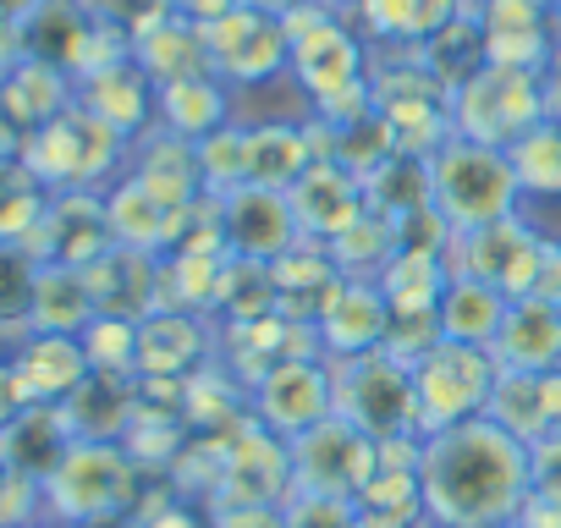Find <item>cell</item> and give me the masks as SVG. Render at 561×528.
I'll return each mask as SVG.
<instances>
[{"label": "cell", "mask_w": 561, "mask_h": 528, "mask_svg": "<svg viewBox=\"0 0 561 528\" xmlns=\"http://www.w3.org/2000/svg\"><path fill=\"white\" fill-rule=\"evenodd\" d=\"M545 12H550V28L561 34V0H545Z\"/></svg>", "instance_id": "47"}, {"label": "cell", "mask_w": 561, "mask_h": 528, "mask_svg": "<svg viewBox=\"0 0 561 528\" xmlns=\"http://www.w3.org/2000/svg\"><path fill=\"white\" fill-rule=\"evenodd\" d=\"M287 198H293V215H298L304 242H325V248H331L336 237H347V231L369 215L364 176H358V171H347V165H342V160H331V154H320Z\"/></svg>", "instance_id": "14"}, {"label": "cell", "mask_w": 561, "mask_h": 528, "mask_svg": "<svg viewBox=\"0 0 561 528\" xmlns=\"http://www.w3.org/2000/svg\"><path fill=\"white\" fill-rule=\"evenodd\" d=\"M78 105V83L50 67V61H34V56H12V67L0 72V116H7L18 133H39L50 127L56 116H67Z\"/></svg>", "instance_id": "21"}, {"label": "cell", "mask_w": 561, "mask_h": 528, "mask_svg": "<svg viewBox=\"0 0 561 528\" xmlns=\"http://www.w3.org/2000/svg\"><path fill=\"white\" fill-rule=\"evenodd\" d=\"M50 187L18 160V165H0V242H28L34 226L45 220Z\"/></svg>", "instance_id": "33"}, {"label": "cell", "mask_w": 561, "mask_h": 528, "mask_svg": "<svg viewBox=\"0 0 561 528\" xmlns=\"http://www.w3.org/2000/svg\"><path fill=\"white\" fill-rule=\"evenodd\" d=\"M12 375L23 386L28 408H61L89 380V353L78 336H23L12 353Z\"/></svg>", "instance_id": "22"}, {"label": "cell", "mask_w": 561, "mask_h": 528, "mask_svg": "<svg viewBox=\"0 0 561 528\" xmlns=\"http://www.w3.org/2000/svg\"><path fill=\"white\" fill-rule=\"evenodd\" d=\"M517 528H561V506L556 501H528L523 517H517Z\"/></svg>", "instance_id": "40"}, {"label": "cell", "mask_w": 561, "mask_h": 528, "mask_svg": "<svg viewBox=\"0 0 561 528\" xmlns=\"http://www.w3.org/2000/svg\"><path fill=\"white\" fill-rule=\"evenodd\" d=\"M248 397H253V424H264L280 440H298L325 418H336V369L331 358H287L270 375H259Z\"/></svg>", "instance_id": "11"}, {"label": "cell", "mask_w": 561, "mask_h": 528, "mask_svg": "<svg viewBox=\"0 0 561 528\" xmlns=\"http://www.w3.org/2000/svg\"><path fill=\"white\" fill-rule=\"evenodd\" d=\"M242 7H253V12H270V18H280V23H287L293 12H304V7H309V0H242Z\"/></svg>", "instance_id": "43"}, {"label": "cell", "mask_w": 561, "mask_h": 528, "mask_svg": "<svg viewBox=\"0 0 561 528\" xmlns=\"http://www.w3.org/2000/svg\"><path fill=\"white\" fill-rule=\"evenodd\" d=\"M545 72H523V67H479L468 83L451 89V133L490 144V149H512L534 122H545Z\"/></svg>", "instance_id": "5"}, {"label": "cell", "mask_w": 561, "mask_h": 528, "mask_svg": "<svg viewBox=\"0 0 561 528\" xmlns=\"http://www.w3.org/2000/svg\"><path fill=\"white\" fill-rule=\"evenodd\" d=\"M550 248L528 220H495V226H479V231H451V248H446V264L457 276H473L495 292H506L512 303L517 298H534L545 287V271H550Z\"/></svg>", "instance_id": "8"}, {"label": "cell", "mask_w": 561, "mask_h": 528, "mask_svg": "<svg viewBox=\"0 0 561 528\" xmlns=\"http://www.w3.org/2000/svg\"><path fill=\"white\" fill-rule=\"evenodd\" d=\"M116 248L105 226V193H50L45 220L28 237V253L39 264H67V271H89V264Z\"/></svg>", "instance_id": "15"}, {"label": "cell", "mask_w": 561, "mask_h": 528, "mask_svg": "<svg viewBox=\"0 0 561 528\" xmlns=\"http://www.w3.org/2000/svg\"><path fill=\"white\" fill-rule=\"evenodd\" d=\"M12 56H18V39H12V34H0V72L12 67Z\"/></svg>", "instance_id": "45"}, {"label": "cell", "mask_w": 561, "mask_h": 528, "mask_svg": "<svg viewBox=\"0 0 561 528\" xmlns=\"http://www.w3.org/2000/svg\"><path fill=\"white\" fill-rule=\"evenodd\" d=\"M293 473L304 495H331V501H358L375 473H380V440L347 424L342 413L325 418L320 429L293 440Z\"/></svg>", "instance_id": "10"}, {"label": "cell", "mask_w": 561, "mask_h": 528, "mask_svg": "<svg viewBox=\"0 0 561 528\" xmlns=\"http://www.w3.org/2000/svg\"><path fill=\"white\" fill-rule=\"evenodd\" d=\"M484 418H495L506 435H517L523 446L528 440H539V435H550V413H545V386H539V375H517V369H501V380H495V397H490V413Z\"/></svg>", "instance_id": "32"}, {"label": "cell", "mask_w": 561, "mask_h": 528, "mask_svg": "<svg viewBox=\"0 0 561 528\" xmlns=\"http://www.w3.org/2000/svg\"><path fill=\"white\" fill-rule=\"evenodd\" d=\"M23 149H28V133H18L7 116H0V165H18Z\"/></svg>", "instance_id": "41"}, {"label": "cell", "mask_w": 561, "mask_h": 528, "mask_svg": "<svg viewBox=\"0 0 561 528\" xmlns=\"http://www.w3.org/2000/svg\"><path fill=\"white\" fill-rule=\"evenodd\" d=\"M154 127L171 133V138H182V144H204L220 127H231V89L215 72L165 83L160 100H154Z\"/></svg>", "instance_id": "25"}, {"label": "cell", "mask_w": 561, "mask_h": 528, "mask_svg": "<svg viewBox=\"0 0 561 528\" xmlns=\"http://www.w3.org/2000/svg\"><path fill=\"white\" fill-rule=\"evenodd\" d=\"M133 61L149 72V83H154V89L182 83V78H204V72H209L204 28H193V23L171 18V23H160L154 34H144V39L133 45Z\"/></svg>", "instance_id": "28"}, {"label": "cell", "mask_w": 561, "mask_h": 528, "mask_svg": "<svg viewBox=\"0 0 561 528\" xmlns=\"http://www.w3.org/2000/svg\"><path fill=\"white\" fill-rule=\"evenodd\" d=\"M209 369V320L154 309L138 320V380H193Z\"/></svg>", "instance_id": "19"}, {"label": "cell", "mask_w": 561, "mask_h": 528, "mask_svg": "<svg viewBox=\"0 0 561 528\" xmlns=\"http://www.w3.org/2000/svg\"><path fill=\"white\" fill-rule=\"evenodd\" d=\"M320 7H331V12H342V18H347V12H358V7H364V0H320Z\"/></svg>", "instance_id": "46"}, {"label": "cell", "mask_w": 561, "mask_h": 528, "mask_svg": "<svg viewBox=\"0 0 561 528\" xmlns=\"http://www.w3.org/2000/svg\"><path fill=\"white\" fill-rule=\"evenodd\" d=\"M78 342L89 353V369H100V375H138V320L94 314Z\"/></svg>", "instance_id": "34"}, {"label": "cell", "mask_w": 561, "mask_h": 528, "mask_svg": "<svg viewBox=\"0 0 561 528\" xmlns=\"http://www.w3.org/2000/svg\"><path fill=\"white\" fill-rule=\"evenodd\" d=\"M204 50H209V72L226 89H253L287 72V23L253 7H237L204 28Z\"/></svg>", "instance_id": "12"}, {"label": "cell", "mask_w": 561, "mask_h": 528, "mask_svg": "<svg viewBox=\"0 0 561 528\" xmlns=\"http://www.w3.org/2000/svg\"><path fill=\"white\" fill-rule=\"evenodd\" d=\"M528 484H534V501L561 506V429L528 440Z\"/></svg>", "instance_id": "37"}, {"label": "cell", "mask_w": 561, "mask_h": 528, "mask_svg": "<svg viewBox=\"0 0 561 528\" xmlns=\"http://www.w3.org/2000/svg\"><path fill=\"white\" fill-rule=\"evenodd\" d=\"M539 386H545V413H550V429H561V369L539 375Z\"/></svg>", "instance_id": "42"}, {"label": "cell", "mask_w": 561, "mask_h": 528, "mask_svg": "<svg viewBox=\"0 0 561 528\" xmlns=\"http://www.w3.org/2000/svg\"><path fill=\"white\" fill-rule=\"evenodd\" d=\"M506 160H512V176H517L523 198H561V116L534 122L506 149Z\"/></svg>", "instance_id": "30"}, {"label": "cell", "mask_w": 561, "mask_h": 528, "mask_svg": "<svg viewBox=\"0 0 561 528\" xmlns=\"http://www.w3.org/2000/svg\"><path fill=\"white\" fill-rule=\"evenodd\" d=\"M419 501L435 528H506L534 501L528 446L495 418H468L457 429L419 440Z\"/></svg>", "instance_id": "1"}, {"label": "cell", "mask_w": 561, "mask_h": 528, "mask_svg": "<svg viewBox=\"0 0 561 528\" xmlns=\"http://www.w3.org/2000/svg\"><path fill=\"white\" fill-rule=\"evenodd\" d=\"M534 298H556V303H561V242L550 248V271H545V287H539Z\"/></svg>", "instance_id": "44"}, {"label": "cell", "mask_w": 561, "mask_h": 528, "mask_svg": "<svg viewBox=\"0 0 561 528\" xmlns=\"http://www.w3.org/2000/svg\"><path fill=\"white\" fill-rule=\"evenodd\" d=\"M198 149V176H204V193L209 198H226L231 187H242V127H220L215 138L193 144Z\"/></svg>", "instance_id": "35"}, {"label": "cell", "mask_w": 561, "mask_h": 528, "mask_svg": "<svg viewBox=\"0 0 561 528\" xmlns=\"http://www.w3.org/2000/svg\"><path fill=\"white\" fill-rule=\"evenodd\" d=\"M320 154H325V138L314 127H293V122L242 127V187L293 193Z\"/></svg>", "instance_id": "17"}, {"label": "cell", "mask_w": 561, "mask_h": 528, "mask_svg": "<svg viewBox=\"0 0 561 528\" xmlns=\"http://www.w3.org/2000/svg\"><path fill=\"white\" fill-rule=\"evenodd\" d=\"M154 100H160V89L149 83V72L133 56H122V61L78 78V105L94 122H105L111 133H122L127 144H138L144 133H154Z\"/></svg>", "instance_id": "16"}, {"label": "cell", "mask_w": 561, "mask_h": 528, "mask_svg": "<svg viewBox=\"0 0 561 528\" xmlns=\"http://www.w3.org/2000/svg\"><path fill=\"white\" fill-rule=\"evenodd\" d=\"M94 320V298L83 271L67 264H39V292H34V331L39 336H83ZM28 331V336H34Z\"/></svg>", "instance_id": "29"}, {"label": "cell", "mask_w": 561, "mask_h": 528, "mask_svg": "<svg viewBox=\"0 0 561 528\" xmlns=\"http://www.w3.org/2000/svg\"><path fill=\"white\" fill-rule=\"evenodd\" d=\"M220 237L231 259H253V264H275L304 242L293 198L275 187H231L220 198Z\"/></svg>", "instance_id": "13"}, {"label": "cell", "mask_w": 561, "mask_h": 528, "mask_svg": "<svg viewBox=\"0 0 561 528\" xmlns=\"http://www.w3.org/2000/svg\"><path fill=\"white\" fill-rule=\"evenodd\" d=\"M336 369V413L358 424L375 440H413L419 435V386H413V358L380 347Z\"/></svg>", "instance_id": "4"}, {"label": "cell", "mask_w": 561, "mask_h": 528, "mask_svg": "<svg viewBox=\"0 0 561 528\" xmlns=\"http://www.w3.org/2000/svg\"><path fill=\"white\" fill-rule=\"evenodd\" d=\"M506 309H512L506 292H495V287H484V282L451 271V282H446V292H440V314H435V320H440V342L495 347Z\"/></svg>", "instance_id": "26"}, {"label": "cell", "mask_w": 561, "mask_h": 528, "mask_svg": "<svg viewBox=\"0 0 561 528\" xmlns=\"http://www.w3.org/2000/svg\"><path fill=\"white\" fill-rule=\"evenodd\" d=\"M23 408H28V402H23V386H18V375H12V358H0V429H7Z\"/></svg>", "instance_id": "39"}, {"label": "cell", "mask_w": 561, "mask_h": 528, "mask_svg": "<svg viewBox=\"0 0 561 528\" xmlns=\"http://www.w3.org/2000/svg\"><path fill=\"white\" fill-rule=\"evenodd\" d=\"M105 226L116 248H138V253H165L171 248V209L144 193L133 176H116L105 187Z\"/></svg>", "instance_id": "27"}, {"label": "cell", "mask_w": 561, "mask_h": 528, "mask_svg": "<svg viewBox=\"0 0 561 528\" xmlns=\"http://www.w3.org/2000/svg\"><path fill=\"white\" fill-rule=\"evenodd\" d=\"M45 495L50 506L67 517V523H105L116 512H127L133 501V457L122 440H78L61 468L45 479Z\"/></svg>", "instance_id": "9"}, {"label": "cell", "mask_w": 561, "mask_h": 528, "mask_svg": "<svg viewBox=\"0 0 561 528\" xmlns=\"http://www.w3.org/2000/svg\"><path fill=\"white\" fill-rule=\"evenodd\" d=\"M495 364L517 375H550L561 369V303L556 298H517L495 336Z\"/></svg>", "instance_id": "23"}, {"label": "cell", "mask_w": 561, "mask_h": 528, "mask_svg": "<svg viewBox=\"0 0 561 528\" xmlns=\"http://www.w3.org/2000/svg\"><path fill=\"white\" fill-rule=\"evenodd\" d=\"M100 7V18L127 39V45H138L144 34H154L160 23H171L176 12H171V0H94Z\"/></svg>", "instance_id": "36"}, {"label": "cell", "mask_w": 561, "mask_h": 528, "mask_svg": "<svg viewBox=\"0 0 561 528\" xmlns=\"http://www.w3.org/2000/svg\"><path fill=\"white\" fill-rule=\"evenodd\" d=\"M386 298L375 282H342L336 298L320 309L314 320V342L331 364H347V358H364V353H380L386 347Z\"/></svg>", "instance_id": "18"}, {"label": "cell", "mask_w": 561, "mask_h": 528, "mask_svg": "<svg viewBox=\"0 0 561 528\" xmlns=\"http://www.w3.org/2000/svg\"><path fill=\"white\" fill-rule=\"evenodd\" d=\"M424 165H430V209L451 231H479V226H495V220L517 215L523 193H517L506 149H490V144H473L462 133H446L424 154Z\"/></svg>", "instance_id": "3"}, {"label": "cell", "mask_w": 561, "mask_h": 528, "mask_svg": "<svg viewBox=\"0 0 561 528\" xmlns=\"http://www.w3.org/2000/svg\"><path fill=\"white\" fill-rule=\"evenodd\" d=\"M501 364L490 347H462V342H435L430 353L413 358V386H419V435L457 429L468 418L490 413Z\"/></svg>", "instance_id": "7"}, {"label": "cell", "mask_w": 561, "mask_h": 528, "mask_svg": "<svg viewBox=\"0 0 561 528\" xmlns=\"http://www.w3.org/2000/svg\"><path fill=\"white\" fill-rule=\"evenodd\" d=\"M242 0H171V12L182 18V23H193V28H209V23H220L226 12H237Z\"/></svg>", "instance_id": "38"}, {"label": "cell", "mask_w": 561, "mask_h": 528, "mask_svg": "<svg viewBox=\"0 0 561 528\" xmlns=\"http://www.w3.org/2000/svg\"><path fill=\"white\" fill-rule=\"evenodd\" d=\"M89 298L94 314L111 320H149L160 309V253H138V248H105L89 271Z\"/></svg>", "instance_id": "20"}, {"label": "cell", "mask_w": 561, "mask_h": 528, "mask_svg": "<svg viewBox=\"0 0 561 528\" xmlns=\"http://www.w3.org/2000/svg\"><path fill=\"white\" fill-rule=\"evenodd\" d=\"M144 193H154L171 215H182L187 204H198L204 198V176H198V149L193 144H182V138H171V133H144L138 138V160H133V171H127Z\"/></svg>", "instance_id": "24"}, {"label": "cell", "mask_w": 561, "mask_h": 528, "mask_svg": "<svg viewBox=\"0 0 561 528\" xmlns=\"http://www.w3.org/2000/svg\"><path fill=\"white\" fill-rule=\"evenodd\" d=\"M34 292H39V259L28 242H0V336L34 331Z\"/></svg>", "instance_id": "31"}, {"label": "cell", "mask_w": 561, "mask_h": 528, "mask_svg": "<svg viewBox=\"0 0 561 528\" xmlns=\"http://www.w3.org/2000/svg\"><path fill=\"white\" fill-rule=\"evenodd\" d=\"M287 72L309 94L320 133L347 127L375 111L369 100V39L331 7L309 0L304 12L287 18Z\"/></svg>", "instance_id": "2"}, {"label": "cell", "mask_w": 561, "mask_h": 528, "mask_svg": "<svg viewBox=\"0 0 561 528\" xmlns=\"http://www.w3.org/2000/svg\"><path fill=\"white\" fill-rule=\"evenodd\" d=\"M122 154H127V138L94 122L83 105H72L67 116H56L50 127L28 138L23 165L50 193H105V176H116Z\"/></svg>", "instance_id": "6"}]
</instances>
